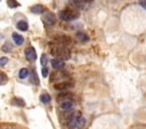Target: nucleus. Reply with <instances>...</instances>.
I'll return each instance as SVG.
<instances>
[{"label":"nucleus","mask_w":146,"mask_h":129,"mask_svg":"<svg viewBox=\"0 0 146 129\" xmlns=\"http://www.w3.org/2000/svg\"><path fill=\"white\" fill-rule=\"evenodd\" d=\"M67 119V127L70 129H82L86 124V119L80 114H70Z\"/></svg>","instance_id":"1"},{"label":"nucleus","mask_w":146,"mask_h":129,"mask_svg":"<svg viewBox=\"0 0 146 129\" xmlns=\"http://www.w3.org/2000/svg\"><path fill=\"white\" fill-rule=\"evenodd\" d=\"M50 53L51 55H54L56 58H59V59H68L71 57V53L70 50L65 47V46H62V45H56V46H52L50 48Z\"/></svg>","instance_id":"2"},{"label":"nucleus","mask_w":146,"mask_h":129,"mask_svg":"<svg viewBox=\"0 0 146 129\" xmlns=\"http://www.w3.org/2000/svg\"><path fill=\"white\" fill-rule=\"evenodd\" d=\"M59 18L62 21H66V22H71V21H75L80 17V13L76 9L73 8H65L63 10L59 11Z\"/></svg>","instance_id":"3"},{"label":"nucleus","mask_w":146,"mask_h":129,"mask_svg":"<svg viewBox=\"0 0 146 129\" xmlns=\"http://www.w3.org/2000/svg\"><path fill=\"white\" fill-rule=\"evenodd\" d=\"M42 21H43V23L46 24V25H54L55 23H56V17H55V15L52 14V13H50V11H46L43 15H42Z\"/></svg>","instance_id":"4"},{"label":"nucleus","mask_w":146,"mask_h":129,"mask_svg":"<svg viewBox=\"0 0 146 129\" xmlns=\"http://www.w3.org/2000/svg\"><path fill=\"white\" fill-rule=\"evenodd\" d=\"M72 87H73V83L72 82H68V81H62V82H58V83H55L54 84V88L56 90H59V91L67 90V89H70Z\"/></svg>","instance_id":"5"},{"label":"nucleus","mask_w":146,"mask_h":129,"mask_svg":"<svg viewBox=\"0 0 146 129\" xmlns=\"http://www.w3.org/2000/svg\"><path fill=\"white\" fill-rule=\"evenodd\" d=\"M24 53H25V57H26L27 61L33 62V61L36 59V53H35V49H34L33 47H27V48H25Z\"/></svg>","instance_id":"6"},{"label":"nucleus","mask_w":146,"mask_h":129,"mask_svg":"<svg viewBox=\"0 0 146 129\" xmlns=\"http://www.w3.org/2000/svg\"><path fill=\"white\" fill-rule=\"evenodd\" d=\"M59 107H60L62 111H71V110L74 107V102H73L72 99L63 100V102H60Z\"/></svg>","instance_id":"7"},{"label":"nucleus","mask_w":146,"mask_h":129,"mask_svg":"<svg viewBox=\"0 0 146 129\" xmlns=\"http://www.w3.org/2000/svg\"><path fill=\"white\" fill-rule=\"evenodd\" d=\"M50 63H51V66H52L54 68H56V70H60V68H63L64 65H65L64 61H63V59H59V58H52V59L50 61Z\"/></svg>","instance_id":"8"},{"label":"nucleus","mask_w":146,"mask_h":129,"mask_svg":"<svg viewBox=\"0 0 146 129\" xmlns=\"http://www.w3.org/2000/svg\"><path fill=\"white\" fill-rule=\"evenodd\" d=\"M31 11L33 14H44L47 10L42 5H34L31 7Z\"/></svg>","instance_id":"9"},{"label":"nucleus","mask_w":146,"mask_h":129,"mask_svg":"<svg viewBox=\"0 0 146 129\" xmlns=\"http://www.w3.org/2000/svg\"><path fill=\"white\" fill-rule=\"evenodd\" d=\"M11 37H13L14 42H15L16 45H18V46H21V45L24 42V38H23V35H21V34H18V33H16V32H14Z\"/></svg>","instance_id":"10"},{"label":"nucleus","mask_w":146,"mask_h":129,"mask_svg":"<svg viewBox=\"0 0 146 129\" xmlns=\"http://www.w3.org/2000/svg\"><path fill=\"white\" fill-rule=\"evenodd\" d=\"M76 39H78L79 41H81V42H87V41L89 40V37H88L84 32H78V33H76Z\"/></svg>","instance_id":"11"},{"label":"nucleus","mask_w":146,"mask_h":129,"mask_svg":"<svg viewBox=\"0 0 146 129\" xmlns=\"http://www.w3.org/2000/svg\"><path fill=\"white\" fill-rule=\"evenodd\" d=\"M16 26H17V29L21 30V31H27V29H29V25H27V23H26L25 21H19V22L16 24Z\"/></svg>","instance_id":"12"},{"label":"nucleus","mask_w":146,"mask_h":129,"mask_svg":"<svg viewBox=\"0 0 146 129\" xmlns=\"http://www.w3.org/2000/svg\"><path fill=\"white\" fill-rule=\"evenodd\" d=\"M70 2H71V5H73V7H75V8H79V9H81V8H83V0H70Z\"/></svg>","instance_id":"13"},{"label":"nucleus","mask_w":146,"mask_h":129,"mask_svg":"<svg viewBox=\"0 0 146 129\" xmlns=\"http://www.w3.org/2000/svg\"><path fill=\"white\" fill-rule=\"evenodd\" d=\"M40 100H41L42 103H49V102L51 100V97H50V95H49V94L43 92V94H41V95H40Z\"/></svg>","instance_id":"14"},{"label":"nucleus","mask_w":146,"mask_h":129,"mask_svg":"<svg viewBox=\"0 0 146 129\" xmlns=\"http://www.w3.org/2000/svg\"><path fill=\"white\" fill-rule=\"evenodd\" d=\"M13 49V45L9 42V41H7L5 45H2V47H1V50L2 51H5V53H8V51H10Z\"/></svg>","instance_id":"15"},{"label":"nucleus","mask_w":146,"mask_h":129,"mask_svg":"<svg viewBox=\"0 0 146 129\" xmlns=\"http://www.w3.org/2000/svg\"><path fill=\"white\" fill-rule=\"evenodd\" d=\"M29 70L27 68H21L19 70V72H18V76L21 78V79H25L27 75H29Z\"/></svg>","instance_id":"16"},{"label":"nucleus","mask_w":146,"mask_h":129,"mask_svg":"<svg viewBox=\"0 0 146 129\" xmlns=\"http://www.w3.org/2000/svg\"><path fill=\"white\" fill-rule=\"evenodd\" d=\"M11 103H13L14 105H17V106H24V105H25V103H24V100H23L22 98H14V99L11 100Z\"/></svg>","instance_id":"17"},{"label":"nucleus","mask_w":146,"mask_h":129,"mask_svg":"<svg viewBox=\"0 0 146 129\" xmlns=\"http://www.w3.org/2000/svg\"><path fill=\"white\" fill-rule=\"evenodd\" d=\"M7 80H8V78H7L6 73H3V72L0 71V84H5L7 82Z\"/></svg>","instance_id":"18"},{"label":"nucleus","mask_w":146,"mask_h":129,"mask_svg":"<svg viewBox=\"0 0 146 129\" xmlns=\"http://www.w3.org/2000/svg\"><path fill=\"white\" fill-rule=\"evenodd\" d=\"M7 3H8V6H9L10 8H16L17 6H19V3H18L16 0H8Z\"/></svg>","instance_id":"19"},{"label":"nucleus","mask_w":146,"mask_h":129,"mask_svg":"<svg viewBox=\"0 0 146 129\" xmlns=\"http://www.w3.org/2000/svg\"><path fill=\"white\" fill-rule=\"evenodd\" d=\"M47 62H48V58H47V55H46V54H43V55L41 56V64H42L43 66H46V64H47Z\"/></svg>","instance_id":"20"},{"label":"nucleus","mask_w":146,"mask_h":129,"mask_svg":"<svg viewBox=\"0 0 146 129\" xmlns=\"http://www.w3.org/2000/svg\"><path fill=\"white\" fill-rule=\"evenodd\" d=\"M8 63V58L7 57H0V66H3Z\"/></svg>","instance_id":"21"},{"label":"nucleus","mask_w":146,"mask_h":129,"mask_svg":"<svg viewBox=\"0 0 146 129\" xmlns=\"http://www.w3.org/2000/svg\"><path fill=\"white\" fill-rule=\"evenodd\" d=\"M47 75H48V68H47L46 66H43V67H42V76L46 78Z\"/></svg>","instance_id":"22"},{"label":"nucleus","mask_w":146,"mask_h":129,"mask_svg":"<svg viewBox=\"0 0 146 129\" xmlns=\"http://www.w3.org/2000/svg\"><path fill=\"white\" fill-rule=\"evenodd\" d=\"M139 5H140L144 9H146V0H139Z\"/></svg>","instance_id":"23"},{"label":"nucleus","mask_w":146,"mask_h":129,"mask_svg":"<svg viewBox=\"0 0 146 129\" xmlns=\"http://www.w3.org/2000/svg\"><path fill=\"white\" fill-rule=\"evenodd\" d=\"M90 1H92V0H83V2H90Z\"/></svg>","instance_id":"24"}]
</instances>
